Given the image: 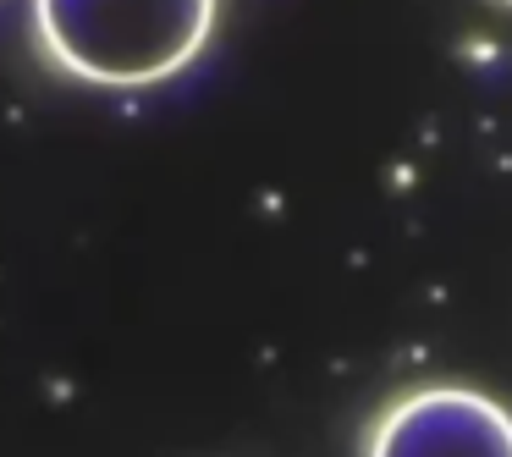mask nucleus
<instances>
[{"instance_id": "f257e3e1", "label": "nucleus", "mask_w": 512, "mask_h": 457, "mask_svg": "<svg viewBox=\"0 0 512 457\" xmlns=\"http://www.w3.org/2000/svg\"><path fill=\"white\" fill-rule=\"evenodd\" d=\"M39 45L83 83L138 89L182 72L215 28V0H34Z\"/></svg>"}, {"instance_id": "f03ea898", "label": "nucleus", "mask_w": 512, "mask_h": 457, "mask_svg": "<svg viewBox=\"0 0 512 457\" xmlns=\"http://www.w3.org/2000/svg\"><path fill=\"white\" fill-rule=\"evenodd\" d=\"M369 457H512V413L468 386H419L386 408Z\"/></svg>"}, {"instance_id": "7ed1b4c3", "label": "nucleus", "mask_w": 512, "mask_h": 457, "mask_svg": "<svg viewBox=\"0 0 512 457\" xmlns=\"http://www.w3.org/2000/svg\"><path fill=\"white\" fill-rule=\"evenodd\" d=\"M507 6H512V0H507Z\"/></svg>"}]
</instances>
